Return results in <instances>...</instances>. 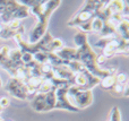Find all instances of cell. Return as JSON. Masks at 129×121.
Listing matches in <instances>:
<instances>
[{
    "mask_svg": "<svg viewBox=\"0 0 129 121\" xmlns=\"http://www.w3.org/2000/svg\"><path fill=\"white\" fill-rule=\"evenodd\" d=\"M1 121H11V120H1Z\"/></svg>",
    "mask_w": 129,
    "mask_h": 121,
    "instance_id": "obj_33",
    "label": "cell"
},
{
    "mask_svg": "<svg viewBox=\"0 0 129 121\" xmlns=\"http://www.w3.org/2000/svg\"><path fill=\"white\" fill-rule=\"evenodd\" d=\"M104 22H105V20L101 19L100 17L95 16V17L92 19V22H91V32L96 33V34H100L101 31H102V27H103Z\"/></svg>",
    "mask_w": 129,
    "mask_h": 121,
    "instance_id": "obj_18",
    "label": "cell"
},
{
    "mask_svg": "<svg viewBox=\"0 0 129 121\" xmlns=\"http://www.w3.org/2000/svg\"><path fill=\"white\" fill-rule=\"evenodd\" d=\"M1 120H2V119H1V117H0V121H1Z\"/></svg>",
    "mask_w": 129,
    "mask_h": 121,
    "instance_id": "obj_34",
    "label": "cell"
},
{
    "mask_svg": "<svg viewBox=\"0 0 129 121\" xmlns=\"http://www.w3.org/2000/svg\"><path fill=\"white\" fill-rule=\"evenodd\" d=\"M100 80L101 79L93 76L86 69H83L82 71L75 74V77H74V86L80 88V90H91L92 91V88H94L96 85L100 84Z\"/></svg>",
    "mask_w": 129,
    "mask_h": 121,
    "instance_id": "obj_8",
    "label": "cell"
},
{
    "mask_svg": "<svg viewBox=\"0 0 129 121\" xmlns=\"http://www.w3.org/2000/svg\"><path fill=\"white\" fill-rule=\"evenodd\" d=\"M8 58L15 66H23V63H22V52H20L19 49H10Z\"/></svg>",
    "mask_w": 129,
    "mask_h": 121,
    "instance_id": "obj_17",
    "label": "cell"
},
{
    "mask_svg": "<svg viewBox=\"0 0 129 121\" xmlns=\"http://www.w3.org/2000/svg\"><path fill=\"white\" fill-rule=\"evenodd\" d=\"M29 106L34 112L45 113V94L36 93L29 102Z\"/></svg>",
    "mask_w": 129,
    "mask_h": 121,
    "instance_id": "obj_11",
    "label": "cell"
},
{
    "mask_svg": "<svg viewBox=\"0 0 129 121\" xmlns=\"http://www.w3.org/2000/svg\"><path fill=\"white\" fill-rule=\"evenodd\" d=\"M56 90L53 86V84H52L51 80H45V79H43L42 83H41V86L40 88H39L38 93H42V94H45V93L48 92H51V91Z\"/></svg>",
    "mask_w": 129,
    "mask_h": 121,
    "instance_id": "obj_20",
    "label": "cell"
},
{
    "mask_svg": "<svg viewBox=\"0 0 129 121\" xmlns=\"http://www.w3.org/2000/svg\"><path fill=\"white\" fill-rule=\"evenodd\" d=\"M86 42H88V41H87V35L85 33H83V32L78 31L77 33L74 35V43H75V45H76V49L82 47V45Z\"/></svg>",
    "mask_w": 129,
    "mask_h": 121,
    "instance_id": "obj_19",
    "label": "cell"
},
{
    "mask_svg": "<svg viewBox=\"0 0 129 121\" xmlns=\"http://www.w3.org/2000/svg\"><path fill=\"white\" fill-rule=\"evenodd\" d=\"M127 84V83H126ZM123 87H125V84H117L116 86L113 87V92H116V93H118V94H122V92H123Z\"/></svg>",
    "mask_w": 129,
    "mask_h": 121,
    "instance_id": "obj_27",
    "label": "cell"
},
{
    "mask_svg": "<svg viewBox=\"0 0 129 121\" xmlns=\"http://www.w3.org/2000/svg\"><path fill=\"white\" fill-rule=\"evenodd\" d=\"M2 87V80H1V77H0V88Z\"/></svg>",
    "mask_w": 129,
    "mask_h": 121,
    "instance_id": "obj_31",
    "label": "cell"
},
{
    "mask_svg": "<svg viewBox=\"0 0 129 121\" xmlns=\"http://www.w3.org/2000/svg\"><path fill=\"white\" fill-rule=\"evenodd\" d=\"M9 51H10V48L8 45H4V47L0 48V66L4 65L9 59Z\"/></svg>",
    "mask_w": 129,
    "mask_h": 121,
    "instance_id": "obj_22",
    "label": "cell"
},
{
    "mask_svg": "<svg viewBox=\"0 0 129 121\" xmlns=\"http://www.w3.org/2000/svg\"><path fill=\"white\" fill-rule=\"evenodd\" d=\"M2 28H4V24H2V23H1V22H0V33H1Z\"/></svg>",
    "mask_w": 129,
    "mask_h": 121,
    "instance_id": "obj_30",
    "label": "cell"
},
{
    "mask_svg": "<svg viewBox=\"0 0 129 121\" xmlns=\"http://www.w3.org/2000/svg\"><path fill=\"white\" fill-rule=\"evenodd\" d=\"M18 33H24V26L23 25L20 26L19 29H11L8 26L4 25V28H2L1 33H0V38H2V40H9V38L14 37Z\"/></svg>",
    "mask_w": 129,
    "mask_h": 121,
    "instance_id": "obj_15",
    "label": "cell"
},
{
    "mask_svg": "<svg viewBox=\"0 0 129 121\" xmlns=\"http://www.w3.org/2000/svg\"><path fill=\"white\" fill-rule=\"evenodd\" d=\"M94 47L102 49V56L109 59L114 56H128L129 52V42L126 40L118 37H100L95 43Z\"/></svg>",
    "mask_w": 129,
    "mask_h": 121,
    "instance_id": "obj_4",
    "label": "cell"
},
{
    "mask_svg": "<svg viewBox=\"0 0 129 121\" xmlns=\"http://www.w3.org/2000/svg\"><path fill=\"white\" fill-rule=\"evenodd\" d=\"M67 91L68 88H57L56 92V106L54 110H66L69 112H78V109H76L73 104L69 102L67 96Z\"/></svg>",
    "mask_w": 129,
    "mask_h": 121,
    "instance_id": "obj_9",
    "label": "cell"
},
{
    "mask_svg": "<svg viewBox=\"0 0 129 121\" xmlns=\"http://www.w3.org/2000/svg\"><path fill=\"white\" fill-rule=\"evenodd\" d=\"M52 70H53V75L56 78L64 80L70 84L71 86H74V77H75V74L67 66L62 65V66H58V67H52Z\"/></svg>",
    "mask_w": 129,
    "mask_h": 121,
    "instance_id": "obj_10",
    "label": "cell"
},
{
    "mask_svg": "<svg viewBox=\"0 0 129 121\" xmlns=\"http://www.w3.org/2000/svg\"><path fill=\"white\" fill-rule=\"evenodd\" d=\"M9 104H10V101H9L8 97H1V99H0V106L2 108V110H4L5 108H8Z\"/></svg>",
    "mask_w": 129,
    "mask_h": 121,
    "instance_id": "obj_26",
    "label": "cell"
},
{
    "mask_svg": "<svg viewBox=\"0 0 129 121\" xmlns=\"http://www.w3.org/2000/svg\"><path fill=\"white\" fill-rule=\"evenodd\" d=\"M14 40L18 44V49L20 52H27L31 54H35L38 52H56L57 50L61 49L63 47V42L60 38H54L52 34L49 31L41 37L40 41H38L34 44H29L27 41L23 40V33H18L14 36Z\"/></svg>",
    "mask_w": 129,
    "mask_h": 121,
    "instance_id": "obj_2",
    "label": "cell"
},
{
    "mask_svg": "<svg viewBox=\"0 0 129 121\" xmlns=\"http://www.w3.org/2000/svg\"><path fill=\"white\" fill-rule=\"evenodd\" d=\"M32 61H34L33 54L27 53V52H23V53H22V63H23V65L27 66V65H29Z\"/></svg>",
    "mask_w": 129,
    "mask_h": 121,
    "instance_id": "obj_23",
    "label": "cell"
},
{
    "mask_svg": "<svg viewBox=\"0 0 129 121\" xmlns=\"http://www.w3.org/2000/svg\"><path fill=\"white\" fill-rule=\"evenodd\" d=\"M105 61H107V58H104L102 54L96 56V65H98L99 67H100V66H102V65H104Z\"/></svg>",
    "mask_w": 129,
    "mask_h": 121,
    "instance_id": "obj_28",
    "label": "cell"
},
{
    "mask_svg": "<svg viewBox=\"0 0 129 121\" xmlns=\"http://www.w3.org/2000/svg\"><path fill=\"white\" fill-rule=\"evenodd\" d=\"M2 112V108H1V106H0V113H1Z\"/></svg>",
    "mask_w": 129,
    "mask_h": 121,
    "instance_id": "obj_32",
    "label": "cell"
},
{
    "mask_svg": "<svg viewBox=\"0 0 129 121\" xmlns=\"http://www.w3.org/2000/svg\"><path fill=\"white\" fill-rule=\"evenodd\" d=\"M116 33L117 36L122 40L128 41L129 40V22L128 19H123L122 22H120L118 24V26L116 27Z\"/></svg>",
    "mask_w": 129,
    "mask_h": 121,
    "instance_id": "obj_13",
    "label": "cell"
},
{
    "mask_svg": "<svg viewBox=\"0 0 129 121\" xmlns=\"http://www.w3.org/2000/svg\"><path fill=\"white\" fill-rule=\"evenodd\" d=\"M6 26H8L11 29H19L22 26V23H20V20H11L8 24H6Z\"/></svg>",
    "mask_w": 129,
    "mask_h": 121,
    "instance_id": "obj_25",
    "label": "cell"
},
{
    "mask_svg": "<svg viewBox=\"0 0 129 121\" xmlns=\"http://www.w3.org/2000/svg\"><path fill=\"white\" fill-rule=\"evenodd\" d=\"M123 96L125 97H128L129 96V84H125V87H123V92H122Z\"/></svg>",
    "mask_w": 129,
    "mask_h": 121,
    "instance_id": "obj_29",
    "label": "cell"
},
{
    "mask_svg": "<svg viewBox=\"0 0 129 121\" xmlns=\"http://www.w3.org/2000/svg\"><path fill=\"white\" fill-rule=\"evenodd\" d=\"M99 85L103 88V90H113V87L117 85V78H116V74L113 75H109V76L104 77L100 80Z\"/></svg>",
    "mask_w": 129,
    "mask_h": 121,
    "instance_id": "obj_14",
    "label": "cell"
},
{
    "mask_svg": "<svg viewBox=\"0 0 129 121\" xmlns=\"http://www.w3.org/2000/svg\"><path fill=\"white\" fill-rule=\"evenodd\" d=\"M108 121H122L120 109H119L118 106H113V108L110 110L109 119H108Z\"/></svg>",
    "mask_w": 129,
    "mask_h": 121,
    "instance_id": "obj_21",
    "label": "cell"
},
{
    "mask_svg": "<svg viewBox=\"0 0 129 121\" xmlns=\"http://www.w3.org/2000/svg\"><path fill=\"white\" fill-rule=\"evenodd\" d=\"M107 1H95V0H88L83 4L82 8L67 22L68 27H78L84 23L91 22L96 14L105 6Z\"/></svg>",
    "mask_w": 129,
    "mask_h": 121,
    "instance_id": "obj_5",
    "label": "cell"
},
{
    "mask_svg": "<svg viewBox=\"0 0 129 121\" xmlns=\"http://www.w3.org/2000/svg\"><path fill=\"white\" fill-rule=\"evenodd\" d=\"M54 53L64 61H76L77 49L76 48H70V47H62L61 49L57 50Z\"/></svg>",
    "mask_w": 129,
    "mask_h": 121,
    "instance_id": "obj_12",
    "label": "cell"
},
{
    "mask_svg": "<svg viewBox=\"0 0 129 121\" xmlns=\"http://www.w3.org/2000/svg\"><path fill=\"white\" fill-rule=\"evenodd\" d=\"M60 5V0H39L35 6L29 8V13L36 17V24L29 32L27 43L34 44L41 40V37L48 32L50 17Z\"/></svg>",
    "mask_w": 129,
    "mask_h": 121,
    "instance_id": "obj_1",
    "label": "cell"
},
{
    "mask_svg": "<svg viewBox=\"0 0 129 121\" xmlns=\"http://www.w3.org/2000/svg\"><path fill=\"white\" fill-rule=\"evenodd\" d=\"M67 96L69 102L79 111L88 108L94 101L93 92L91 90H80L76 86H70L68 88Z\"/></svg>",
    "mask_w": 129,
    "mask_h": 121,
    "instance_id": "obj_6",
    "label": "cell"
},
{
    "mask_svg": "<svg viewBox=\"0 0 129 121\" xmlns=\"http://www.w3.org/2000/svg\"><path fill=\"white\" fill-rule=\"evenodd\" d=\"M5 90L9 93V95H11L13 97H15L17 100L26 101L29 97H32V95L29 94L28 90H27L26 85L17 78H13V77L9 78L7 84L5 85Z\"/></svg>",
    "mask_w": 129,
    "mask_h": 121,
    "instance_id": "obj_7",
    "label": "cell"
},
{
    "mask_svg": "<svg viewBox=\"0 0 129 121\" xmlns=\"http://www.w3.org/2000/svg\"><path fill=\"white\" fill-rule=\"evenodd\" d=\"M96 56L92 47L88 42L84 43L82 47L77 48V54H76V61H79L84 68L88 72H91L93 76L98 77L99 79H102L109 75L117 74V68L113 69H104L96 65Z\"/></svg>",
    "mask_w": 129,
    "mask_h": 121,
    "instance_id": "obj_3",
    "label": "cell"
},
{
    "mask_svg": "<svg viewBox=\"0 0 129 121\" xmlns=\"http://www.w3.org/2000/svg\"><path fill=\"white\" fill-rule=\"evenodd\" d=\"M117 84H126L128 83V76L125 72H117L116 74Z\"/></svg>",
    "mask_w": 129,
    "mask_h": 121,
    "instance_id": "obj_24",
    "label": "cell"
},
{
    "mask_svg": "<svg viewBox=\"0 0 129 121\" xmlns=\"http://www.w3.org/2000/svg\"><path fill=\"white\" fill-rule=\"evenodd\" d=\"M54 106H56V92L53 90L51 92L45 93V112L53 111Z\"/></svg>",
    "mask_w": 129,
    "mask_h": 121,
    "instance_id": "obj_16",
    "label": "cell"
}]
</instances>
